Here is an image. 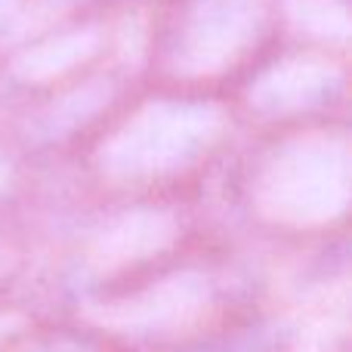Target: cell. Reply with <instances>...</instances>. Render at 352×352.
Masks as SVG:
<instances>
[{
    "label": "cell",
    "mask_w": 352,
    "mask_h": 352,
    "mask_svg": "<svg viewBox=\"0 0 352 352\" xmlns=\"http://www.w3.org/2000/svg\"><path fill=\"white\" fill-rule=\"evenodd\" d=\"M263 294L256 254L217 226L213 235L146 275L65 312L124 352H176Z\"/></svg>",
    "instance_id": "obj_4"
},
{
    "label": "cell",
    "mask_w": 352,
    "mask_h": 352,
    "mask_svg": "<svg viewBox=\"0 0 352 352\" xmlns=\"http://www.w3.org/2000/svg\"><path fill=\"white\" fill-rule=\"evenodd\" d=\"M47 241L19 201H0V303H41ZM43 306V303H41Z\"/></svg>",
    "instance_id": "obj_10"
},
{
    "label": "cell",
    "mask_w": 352,
    "mask_h": 352,
    "mask_svg": "<svg viewBox=\"0 0 352 352\" xmlns=\"http://www.w3.org/2000/svg\"><path fill=\"white\" fill-rule=\"evenodd\" d=\"M241 136L229 96L140 80L74 167L90 195L207 198Z\"/></svg>",
    "instance_id": "obj_2"
},
{
    "label": "cell",
    "mask_w": 352,
    "mask_h": 352,
    "mask_svg": "<svg viewBox=\"0 0 352 352\" xmlns=\"http://www.w3.org/2000/svg\"><path fill=\"white\" fill-rule=\"evenodd\" d=\"M281 37L278 0H164L136 65L152 84L229 96Z\"/></svg>",
    "instance_id": "obj_5"
},
{
    "label": "cell",
    "mask_w": 352,
    "mask_h": 352,
    "mask_svg": "<svg viewBox=\"0 0 352 352\" xmlns=\"http://www.w3.org/2000/svg\"><path fill=\"white\" fill-rule=\"evenodd\" d=\"M309 328V316L263 294L176 352H306Z\"/></svg>",
    "instance_id": "obj_9"
},
{
    "label": "cell",
    "mask_w": 352,
    "mask_h": 352,
    "mask_svg": "<svg viewBox=\"0 0 352 352\" xmlns=\"http://www.w3.org/2000/svg\"><path fill=\"white\" fill-rule=\"evenodd\" d=\"M37 309H47V306L31 303V300H12V303H0V340H3L6 334H12V331H16L22 322H28V318L34 316Z\"/></svg>",
    "instance_id": "obj_12"
},
{
    "label": "cell",
    "mask_w": 352,
    "mask_h": 352,
    "mask_svg": "<svg viewBox=\"0 0 352 352\" xmlns=\"http://www.w3.org/2000/svg\"><path fill=\"white\" fill-rule=\"evenodd\" d=\"M217 226L256 250L352 241V115L244 133L207 195Z\"/></svg>",
    "instance_id": "obj_1"
},
{
    "label": "cell",
    "mask_w": 352,
    "mask_h": 352,
    "mask_svg": "<svg viewBox=\"0 0 352 352\" xmlns=\"http://www.w3.org/2000/svg\"><path fill=\"white\" fill-rule=\"evenodd\" d=\"M0 352H124L115 340L65 309H37L12 334L0 340Z\"/></svg>",
    "instance_id": "obj_11"
},
{
    "label": "cell",
    "mask_w": 352,
    "mask_h": 352,
    "mask_svg": "<svg viewBox=\"0 0 352 352\" xmlns=\"http://www.w3.org/2000/svg\"><path fill=\"white\" fill-rule=\"evenodd\" d=\"M217 232L207 198L84 195L47 238L41 303L72 309Z\"/></svg>",
    "instance_id": "obj_3"
},
{
    "label": "cell",
    "mask_w": 352,
    "mask_h": 352,
    "mask_svg": "<svg viewBox=\"0 0 352 352\" xmlns=\"http://www.w3.org/2000/svg\"><path fill=\"white\" fill-rule=\"evenodd\" d=\"M244 133L352 115L346 47L281 37L229 93Z\"/></svg>",
    "instance_id": "obj_6"
},
{
    "label": "cell",
    "mask_w": 352,
    "mask_h": 352,
    "mask_svg": "<svg viewBox=\"0 0 352 352\" xmlns=\"http://www.w3.org/2000/svg\"><path fill=\"white\" fill-rule=\"evenodd\" d=\"M111 59H127L111 16L99 10L72 12L0 50V96L37 93Z\"/></svg>",
    "instance_id": "obj_8"
},
{
    "label": "cell",
    "mask_w": 352,
    "mask_h": 352,
    "mask_svg": "<svg viewBox=\"0 0 352 352\" xmlns=\"http://www.w3.org/2000/svg\"><path fill=\"white\" fill-rule=\"evenodd\" d=\"M136 62L111 59L25 96H0V136L25 161H74L140 87Z\"/></svg>",
    "instance_id": "obj_7"
}]
</instances>
